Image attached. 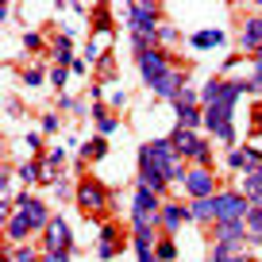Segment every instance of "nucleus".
Instances as JSON below:
<instances>
[{"label":"nucleus","instance_id":"obj_1","mask_svg":"<svg viewBox=\"0 0 262 262\" xmlns=\"http://www.w3.org/2000/svg\"><path fill=\"white\" fill-rule=\"evenodd\" d=\"M112 189L104 185L100 178H93V173H81L77 178V193H74V205H77V212L85 216V220H97V224H104L108 216H112Z\"/></svg>","mask_w":262,"mask_h":262},{"label":"nucleus","instance_id":"obj_2","mask_svg":"<svg viewBox=\"0 0 262 262\" xmlns=\"http://www.w3.org/2000/svg\"><path fill=\"white\" fill-rule=\"evenodd\" d=\"M139 155L147 158L150 166H155L158 173H162L166 181H170V185H185V173H189V162L185 158L178 155V150H173V143H170V135H162V139H147L139 147Z\"/></svg>","mask_w":262,"mask_h":262},{"label":"nucleus","instance_id":"obj_3","mask_svg":"<svg viewBox=\"0 0 262 262\" xmlns=\"http://www.w3.org/2000/svg\"><path fill=\"white\" fill-rule=\"evenodd\" d=\"M162 4H150V0H139V4H127L123 8V27L127 35H147V39H158V27H162Z\"/></svg>","mask_w":262,"mask_h":262},{"label":"nucleus","instance_id":"obj_4","mask_svg":"<svg viewBox=\"0 0 262 262\" xmlns=\"http://www.w3.org/2000/svg\"><path fill=\"white\" fill-rule=\"evenodd\" d=\"M135 70H139L143 85H147L150 93L158 89V85L166 81V77L178 70V54H166V50H147V54L135 58Z\"/></svg>","mask_w":262,"mask_h":262},{"label":"nucleus","instance_id":"obj_5","mask_svg":"<svg viewBox=\"0 0 262 262\" xmlns=\"http://www.w3.org/2000/svg\"><path fill=\"white\" fill-rule=\"evenodd\" d=\"M42 254H74V228L62 212H54V220L47 224V231L39 235Z\"/></svg>","mask_w":262,"mask_h":262},{"label":"nucleus","instance_id":"obj_6","mask_svg":"<svg viewBox=\"0 0 262 262\" xmlns=\"http://www.w3.org/2000/svg\"><path fill=\"white\" fill-rule=\"evenodd\" d=\"M220 189H224V181L216 178V170H208V166H189L181 193H185V201H205V196H216Z\"/></svg>","mask_w":262,"mask_h":262},{"label":"nucleus","instance_id":"obj_7","mask_svg":"<svg viewBox=\"0 0 262 262\" xmlns=\"http://www.w3.org/2000/svg\"><path fill=\"white\" fill-rule=\"evenodd\" d=\"M208 239L212 247H228V251H251V235H247V224L243 220H224V224H212L208 228Z\"/></svg>","mask_w":262,"mask_h":262},{"label":"nucleus","instance_id":"obj_8","mask_svg":"<svg viewBox=\"0 0 262 262\" xmlns=\"http://www.w3.org/2000/svg\"><path fill=\"white\" fill-rule=\"evenodd\" d=\"M16 208H19V212L27 216V220H31V228H35V239H39L42 231H47V224L54 220L50 205L42 201V196H35L31 189H19V193H16Z\"/></svg>","mask_w":262,"mask_h":262},{"label":"nucleus","instance_id":"obj_9","mask_svg":"<svg viewBox=\"0 0 262 262\" xmlns=\"http://www.w3.org/2000/svg\"><path fill=\"white\" fill-rule=\"evenodd\" d=\"M193 216H189V201H178V196H166L162 201V212H158V231L170 239H178L181 228H189Z\"/></svg>","mask_w":262,"mask_h":262},{"label":"nucleus","instance_id":"obj_10","mask_svg":"<svg viewBox=\"0 0 262 262\" xmlns=\"http://www.w3.org/2000/svg\"><path fill=\"white\" fill-rule=\"evenodd\" d=\"M247 212H251V201H247L235 185H224L220 193H216V224H224V220H247Z\"/></svg>","mask_w":262,"mask_h":262},{"label":"nucleus","instance_id":"obj_11","mask_svg":"<svg viewBox=\"0 0 262 262\" xmlns=\"http://www.w3.org/2000/svg\"><path fill=\"white\" fill-rule=\"evenodd\" d=\"M235 47H239V54H247V58H254V54L262 50V16H258V12H254V16H247L243 24H239Z\"/></svg>","mask_w":262,"mask_h":262},{"label":"nucleus","instance_id":"obj_12","mask_svg":"<svg viewBox=\"0 0 262 262\" xmlns=\"http://www.w3.org/2000/svg\"><path fill=\"white\" fill-rule=\"evenodd\" d=\"M120 247H123V228L116 220H104V224H100V231H97V258L100 262H112L116 254H120Z\"/></svg>","mask_w":262,"mask_h":262},{"label":"nucleus","instance_id":"obj_13","mask_svg":"<svg viewBox=\"0 0 262 262\" xmlns=\"http://www.w3.org/2000/svg\"><path fill=\"white\" fill-rule=\"evenodd\" d=\"M31 239H35L31 220L16 208V216H8V220H4V251H8V247H19V243H31Z\"/></svg>","mask_w":262,"mask_h":262},{"label":"nucleus","instance_id":"obj_14","mask_svg":"<svg viewBox=\"0 0 262 262\" xmlns=\"http://www.w3.org/2000/svg\"><path fill=\"white\" fill-rule=\"evenodd\" d=\"M135 185H143V189H150V193H158L162 201L170 196V189H173L170 181H166V178H162V173H158L143 155H139V170H135Z\"/></svg>","mask_w":262,"mask_h":262},{"label":"nucleus","instance_id":"obj_15","mask_svg":"<svg viewBox=\"0 0 262 262\" xmlns=\"http://www.w3.org/2000/svg\"><path fill=\"white\" fill-rule=\"evenodd\" d=\"M16 181L19 189H35V185H47V166H42V158H24V162H16Z\"/></svg>","mask_w":262,"mask_h":262},{"label":"nucleus","instance_id":"obj_16","mask_svg":"<svg viewBox=\"0 0 262 262\" xmlns=\"http://www.w3.org/2000/svg\"><path fill=\"white\" fill-rule=\"evenodd\" d=\"M201 139H205V131H189V127H178V123H173V131H170L173 150H178L185 162H193V155H196V147H201Z\"/></svg>","mask_w":262,"mask_h":262},{"label":"nucleus","instance_id":"obj_17","mask_svg":"<svg viewBox=\"0 0 262 262\" xmlns=\"http://www.w3.org/2000/svg\"><path fill=\"white\" fill-rule=\"evenodd\" d=\"M189 47L193 50H220V47H228V31L224 27H196V31H189Z\"/></svg>","mask_w":262,"mask_h":262},{"label":"nucleus","instance_id":"obj_18","mask_svg":"<svg viewBox=\"0 0 262 262\" xmlns=\"http://www.w3.org/2000/svg\"><path fill=\"white\" fill-rule=\"evenodd\" d=\"M47 58H50L54 66H74V58H77V54H74V39H70L66 31H54V35H50Z\"/></svg>","mask_w":262,"mask_h":262},{"label":"nucleus","instance_id":"obj_19","mask_svg":"<svg viewBox=\"0 0 262 262\" xmlns=\"http://www.w3.org/2000/svg\"><path fill=\"white\" fill-rule=\"evenodd\" d=\"M235 189L251 201V208H262V166H254V170H247L243 178L235 181Z\"/></svg>","mask_w":262,"mask_h":262},{"label":"nucleus","instance_id":"obj_20","mask_svg":"<svg viewBox=\"0 0 262 262\" xmlns=\"http://www.w3.org/2000/svg\"><path fill=\"white\" fill-rule=\"evenodd\" d=\"M185 81H193V77H189V66H178V70H173V74L155 89V97H158V100H170V104H173V100H178V93L185 89Z\"/></svg>","mask_w":262,"mask_h":262},{"label":"nucleus","instance_id":"obj_21","mask_svg":"<svg viewBox=\"0 0 262 262\" xmlns=\"http://www.w3.org/2000/svg\"><path fill=\"white\" fill-rule=\"evenodd\" d=\"M173 120H178V127L205 131V108L201 104H173Z\"/></svg>","mask_w":262,"mask_h":262},{"label":"nucleus","instance_id":"obj_22","mask_svg":"<svg viewBox=\"0 0 262 262\" xmlns=\"http://www.w3.org/2000/svg\"><path fill=\"white\" fill-rule=\"evenodd\" d=\"M93 127H97V135H104V139H108V135L120 131V116L100 100V104H93Z\"/></svg>","mask_w":262,"mask_h":262},{"label":"nucleus","instance_id":"obj_23","mask_svg":"<svg viewBox=\"0 0 262 262\" xmlns=\"http://www.w3.org/2000/svg\"><path fill=\"white\" fill-rule=\"evenodd\" d=\"M127 212H162V196L150 193V189H143V185H135V189H131Z\"/></svg>","mask_w":262,"mask_h":262},{"label":"nucleus","instance_id":"obj_24","mask_svg":"<svg viewBox=\"0 0 262 262\" xmlns=\"http://www.w3.org/2000/svg\"><path fill=\"white\" fill-rule=\"evenodd\" d=\"M77 158H81L85 166H97L108 158V139L104 135H93V139H81V150H77Z\"/></svg>","mask_w":262,"mask_h":262},{"label":"nucleus","instance_id":"obj_25","mask_svg":"<svg viewBox=\"0 0 262 262\" xmlns=\"http://www.w3.org/2000/svg\"><path fill=\"white\" fill-rule=\"evenodd\" d=\"M189 216H193L196 228H212L216 224V196H205V201H189Z\"/></svg>","mask_w":262,"mask_h":262},{"label":"nucleus","instance_id":"obj_26","mask_svg":"<svg viewBox=\"0 0 262 262\" xmlns=\"http://www.w3.org/2000/svg\"><path fill=\"white\" fill-rule=\"evenodd\" d=\"M42 166H47V173H62L66 166H70V147H66V143H58V147H47V155H42Z\"/></svg>","mask_w":262,"mask_h":262},{"label":"nucleus","instance_id":"obj_27","mask_svg":"<svg viewBox=\"0 0 262 262\" xmlns=\"http://www.w3.org/2000/svg\"><path fill=\"white\" fill-rule=\"evenodd\" d=\"M89 31H93V39H97V35H112V31H116V16H112V8H93V16H89Z\"/></svg>","mask_w":262,"mask_h":262},{"label":"nucleus","instance_id":"obj_28","mask_svg":"<svg viewBox=\"0 0 262 262\" xmlns=\"http://www.w3.org/2000/svg\"><path fill=\"white\" fill-rule=\"evenodd\" d=\"M181 42H189V39H185V35H181V31H178L173 24H162V27H158V50L173 54V50H178Z\"/></svg>","mask_w":262,"mask_h":262},{"label":"nucleus","instance_id":"obj_29","mask_svg":"<svg viewBox=\"0 0 262 262\" xmlns=\"http://www.w3.org/2000/svg\"><path fill=\"white\" fill-rule=\"evenodd\" d=\"M8 254L12 262H42V247L39 243H19V247H8Z\"/></svg>","mask_w":262,"mask_h":262},{"label":"nucleus","instance_id":"obj_30","mask_svg":"<svg viewBox=\"0 0 262 262\" xmlns=\"http://www.w3.org/2000/svg\"><path fill=\"white\" fill-rule=\"evenodd\" d=\"M155 254H158V262H178V258H181V251H178V239H170V235H158Z\"/></svg>","mask_w":262,"mask_h":262},{"label":"nucleus","instance_id":"obj_31","mask_svg":"<svg viewBox=\"0 0 262 262\" xmlns=\"http://www.w3.org/2000/svg\"><path fill=\"white\" fill-rule=\"evenodd\" d=\"M155 243H158V239H135V235H131V251H135V262H158Z\"/></svg>","mask_w":262,"mask_h":262},{"label":"nucleus","instance_id":"obj_32","mask_svg":"<svg viewBox=\"0 0 262 262\" xmlns=\"http://www.w3.org/2000/svg\"><path fill=\"white\" fill-rule=\"evenodd\" d=\"M58 112H74V116H93V108L85 100L70 97V93H58Z\"/></svg>","mask_w":262,"mask_h":262},{"label":"nucleus","instance_id":"obj_33","mask_svg":"<svg viewBox=\"0 0 262 262\" xmlns=\"http://www.w3.org/2000/svg\"><path fill=\"white\" fill-rule=\"evenodd\" d=\"M19 81H24V89H39L42 81H50V74H42V66H27L19 74Z\"/></svg>","mask_w":262,"mask_h":262},{"label":"nucleus","instance_id":"obj_34","mask_svg":"<svg viewBox=\"0 0 262 262\" xmlns=\"http://www.w3.org/2000/svg\"><path fill=\"white\" fill-rule=\"evenodd\" d=\"M93 74H97L100 81H112V77H116V54H112V50H104V58L97 62V70H93Z\"/></svg>","mask_w":262,"mask_h":262},{"label":"nucleus","instance_id":"obj_35","mask_svg":"<svg viewBox=\"0 0 262 262\" xmlns=\"http://www.w3.org/2000/svg\"><path fill=\"white\" fill-rule=\"evenodd\" d=\"M39 131L42 135H58V131H62V112H42L39 116Z\"/></svg>","mask_w":262,"mask_h":262},{"label":"nucleus","instance_id":"obj_36","mask_svg":"<svg viewBox=\"0 0 262 262\" xmlns=\"http://www.w3.org/2000/svg\"><path fill=\"white\" fill-rule=\"evenodd\" d=\"M24 50L27 54H42V50H50V42L42 39L39 31H24Z\"/></svg>","mask_w":262,"mask_h":262},{"label":"nucleus","instance_id":"obj_37","mask_svg":"<svg viewBox=\"0 0 262 262\" xmlns=\"http://www.w3.org/2000/svg\"><path fill=\"white\" fill-rule=\"evenodd\" d=\"M127 89H120V85H108V100H104V104L108 108H112V112H120V108H127Z\"/></svg>","mask_w":262,"mask_h":262},{"label":"nucleus","instance_id":"obj_38","mask_svg":"<svg viewBox=\"0 0 262 262\" xmlns=\"http://www.w3.org/2000/svg\"><path fill=\"white\" fill-rule=\"evenodd\" d=\"M24 147H27V158H42V155H47V147H42V131H27Z\"/></svg>","mask_w":262,"mask_h":262},{"label":"nucleus","instance_id":"obj_39","mask_svg":"<svg viewBox=\"0 0 262 262\" xmlns=\"http://www.w3.org/2000/svg\"><path fill=\"white\" fill-rule=\"evenodd\" d=\"M70 66H54V70H50V85H54L58 93H66V85H70Z\"/></svg>","mask_w":262,"mask_h":262},{"label":"nucleus","instance_id":"obj_40","mask_svg":"<svg viewBox=\"0 0 262 262\" xmlns=\"http://www.w3.org/2000/svg\"><path fill=\"white\" fill-rule=\"evenodd\" d=\"M173 104H201V85L185 81V89L178 93V100H173Z\"/></svg>","mask_w":262,"mask_h":262},{"label":"nucleus","instance_id":"obj_41","mask_svg":"<svg viewBox=\"0 0 262 262\" xmlns=\"http://www.w3.org/2000/svg\"><path fill=\"white\" fill-rule=\"evenodd\" d=\"M81 58H85V62L93 66V70H97V62L104 58V47H100L97 39H89V42H85V50H81Z\"/></svg>","mask_w":262,"mask_h":262},{"label":"nucleus","instance_id":"obj_42","mask_svg":"<svg viewBox=\"0 0 262 262\" xmlns=\"http://www.w3.org/2000/svg\"><path fill=\"white\" fill-rule=\"evenodd\" d=\"M243 224H247V235H251V239H254V235H262V208H251Z\"/></svg>","mask_w":262,"mask_h":262},{"label":"nucleus","instance_id":"obj_43","mask_svg":"<svg viewBox=\"0 0 262 262\" xmlns=\"http://www.w3.org/2000/svg\"><path fill=\"white\" fill-rule=\"evenodd\" d=\"M231 258H235V251H228V247H208L205 262H231Z\"/></svg>","mask_w":262,"mask_h":262},{"label":"nucleus","instance_id":"obj_44","mask_svg":"<svg viewBox=\"0 0 262 262\" xmlns=\"http://www.w3.org/2000/svg\"><path fill=\"white\" fill-rule=\"evenodd\" d=\"M247 77H251V85H254V97H262V66L258 62H251V74Z\"/></svg>","mask_w":262,"mask_h":262},{"label":"nucleus","instance_id":"obj_45","mask_svg":"<svg viewBox=\"0 0 262 262\" xmlns=\"http://www.w3.org/2000/svg\"><path fill=\"white\" fill-rule=\"evenodd\" d=\"M243 62H251L247 54H239V50H231L228 58H224V70H235V66H243Z\"/></svg>","mask_w":262,"mask_h":262},{"label":"nucleus","instance_id":"obj_46","mask_svg":"<svg viewBox=\"0 0 262 262\" xmlns=\"http://www.w3.org/2000/svg\"><path fill=\"white\" fill-rule=\"evenodd\" d=\"M251 123H254V131L262 135V104H254V112H251Z\"/></svg>","mask_w":262,"mask_h":262},{"label":"nucleus","instance_id":"obj_47","mask_svg":"<svg viewBox=\"0 0 262 262\" xmlns=\"http://www.w3.org/2000/svg\"><path fill=\"white\" fill-rule=\"evenodd\" d=\"M42 262H74V254H42Z\"/></svg>","mask_w":262,"mask_h":262},{"label":"nucleus","instance_id":"obj_48","mask_svg":"<svg viewBox=\"0 0 262 262\" xmlns=\"http://www.w3.org/2000/svg\"><path fill=\"white\" fill-rule=\"evenodd\" d=\"M251 62H258V66H262V50H258V54H254V58H251Z\"/></svg>","mask_w":262,"mask_h":262},{"label":"nucleus","instance_id":"obj_49","mask_svg":"<svg viewBox=\"0 0 262 262\" xmlns=\"http://www.w3.org/2000/svg\"><path fill=\"white\" fill-rule=\"evenodd\" d=\"M0 262H12V258H8V254H4V258H0Z\"/></svg>","mask_w":262,"mask_h":262},{"label":"nucleus","instance_id":"obj_50","mask_svg":"<svg viewBox=\"0 0 262 262\" xmlns=\"http://www.w3.org/2000/svg\"><path fill=\"white\" fill-rule=\"evenodd\" d=\"M258 16H262V0H258Z\"/></svg>","mask_w":262,"mask_h":262}]
</instances>
